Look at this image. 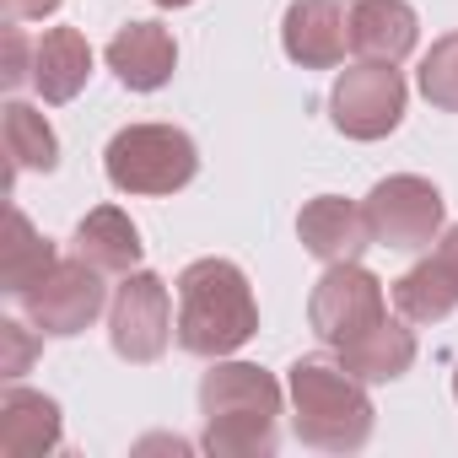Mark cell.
<instances>
[{
  "label": "cell",
  "mask_w": 458,
  "mask_h": 458,
  "mask_svg": "<svg viewBox=\"0 0 458 458\" xmlns=\"http://www.w3.org/2000/svg\"><path fill=\"white\" fill-rule=\"evenodd\" d=\"M351 49L361 60L399 65L415 49V12L404 0H356L351 6Z\"/></svg>",
  "instance_id": "obj_14"
},
{
  "label": "cell",
  "mask_w": 458,
  "mask_h": 458,
  "mask_svg": "<svg viewBox=\"0 0 458 458\" xmlns=\"http://www.w3.org/2000/svg\"><path fill=\"white\" fill-rule=\"evenodd\" d=\"M453 399H458V372H453Z\"/></svg>",
  "instance_id": "obj_27"
},
{
  "label": "cell",
  "mask_w": 458,
  "mask_h": 458,
  "mask_svg": "<svg viewBox=\"0 0 458 458\" xmlns=\"http://www.w3.org/2000/svg\"><path fill=\"white\" fill-rule=\"evenodd\" d=\"M76 254L87 265H98L103 276H130L140 265V233L119 205H98L76 226Z\"/></svg>",
  "instance_id": "obj_16"
},
{
  "label": "cell",
  "mask_w": 458,
  "mask_h": 458,
  "mask_svg": "<svg viewBox=\"0 0 458 458\" xmlns=\"http://www.w3.org/2000/svg\"><path fill=\"white\" fill-rule=\"evenodd\" d=\"M0 114H6V151H12L17 173H28V167L49 173V167L60 162V140H55V130H49V119H44L38 108H28V103H6Z\"/></svg>",
  "instance_id": "obj_20"
},
{
  "label": "cell",
  "mask_w": 458,
  "mask_h": 458,
  "mask_svg": "<svg viewBox=\"0 0 458 458\" xmlns=\"http://www.w3.org/2000/svg\"><path fill=\"white\" fill-rule=\"evenodd\" d=\"M367 226H372V243L383 249H431L442 238V194L431 178H415V173H394L383 178L372 194H367Z\"/></svg>",
  "instance_id": "obj_6"
},
{
  "label": "cell",
  "mask_w": 458,
  "mask_h": 458,
  "mask_svg": "<svg viewBox=\"0 0 458 458\" xmlns=\"http://www.w3.org/2000/svg\"><path fill=\"white\" fill-rule=\"evenodd\" d=\"M55 243L33 233V221L22 210H12V243H6V259H0V281H6L12 297H22L28 286H38L49 270H55Z\"/></svg>",
  "instance_id": "obj_19"
},
{
  "label": "cell",
  "mask_w": 458,
  "mask_h": 458,
  "mask_svg": "<svg viewBox=\"0 0 458 458\" xmlns=\"http://www.w3.org/2000/svg\"><path fill=\"white\" fill-rule=\"evenodd\" d=\"M415 81H420V92H426L431 108L458 114V33H447V38H437V44L426 49Z\"/></svg>",
  "instance_id": "obj_21"
},
{
  "label": "cell",
  "mask_w": 458,
  "mask_h": 458,
  "mask_svg": "<svg viewBox=\"0 0 458 458\" xmlns=\"http://www.w3.org/2000/svg\"><path fill=\"white\" fill-rule=\"evenodd\" d=\"M167 335H173V302H167V286L162 276L151 270H130L114 292V308H108V340L124 361H157L167 351Z\"/></svg>",
  "instance_id": "obj_8"
},
{
  "label": "cell",
  "mask_w": 458,
  "mask_h": 458,
  "mask_svg": "<svg viewBox=\"0 0 458 458\" xmlns=\"http://www.w3.org/2000/svg\"><path fill=\"white\" fill-rule=\"evenodd\" d=\"M199 447L216 458H270L281 426V383L249 361H216L199 377Z\"/></svg>",
  "instance_id": "obj_1"
},
{
  "label": "cell",
  "mask_w": 458,
  "mask_h": 458,
  "mask_svg": "<svg viewBox=\"0 0 458 458\" xmlns=\"http://www.w3.org/2000/svg\"><path fill=\"white\" fill-rule=\"evenodd\" d=\"M340 361H345V372L361 377V383H394V377H404L410 361H415V335H410L404 324L383 318V324H372L367 335L345 340V345H340Z\"/></svg>",
  "instance_id": "obj_17"
},
{
  "label": "cell",
  "mask_w": 458,
  "mask_h": 458,
  "mask_svg": "<svg viewBox=\"0 0 458 458\" xmlns=\"http://www.w3.org/2000/svg\"><path fill=\"white\" fill-rule=\"evenodd\" d=\"M103 270L98 265H87L81 254L76 259H60L38 286H28L22 292V313L33 318V329H44V335H81L98 313H103V281H98Z\"/></svg>",
  "instance_id": "obj_9"
},
{
  "label": "cell",
  "mask_w": 458,
  "mask_h": 458,
  "mask_svg": "<svg viewBox=\"0 0 458 458\" xmlns=\"http://www.w3.org/2000/svg\"><path fill=\"white\" fill-rule=\"evenodd\" d=\"M108 183L124 194H178L199 173V151L173 124H130L103 151Z\"/></svg>",
  "instance_id": "obj_4"
},
{
  "label": "cell",
  "mask_w": 458,
  "mask_h": 458,
  "mask_svg": "<svg viewBox=\"0 0 458 458\" xmlns=\"http://www.w3.org/2000/svg\"><path fill=\"white\" fill-rule=\"evenodd\" d=\"M60 447V404L33 388L0 394V453L6 458H44Z\"/></svg>",
  "instance_id": "obj_13"
},
{
  "label": "cell",
  "mask_w": 458,
  "mask_h": 458,
  "mask_svg": "<svg viewBox=\"0 0 458 458\" xmlns=\"http://www.w3.org/2000/svg\"><path fill=\"white\" fill-rule=\"evenodd\" d=\"M437 265H442V276H447V286L458 292V226H447V233L437 238V254H431Z\"/></svg>",
  "instance_id": "obj_25"
},
{
  "label": "cell",
  "mask_w": 458,
  "mask_h": 458,
  "mask_svg": "<svg viewBox=\"0 0 458 458\" xmlns=\"http://www.w3.org/2000/svg\"><path fill=\"white\" fill-rule=\"evenodd\" d=\"M0 12H6V22H38L60 12V0H0Z\"/></svg>",
  "instance_id": "obj_24"
},
{
  "label": "cell",
  "mask_w": 458,
  "mask_h": 458,
  "mask_svg": "<svg viewBox=\"0 0 458 458\" xmlns=\"http://www.w3.org/2000/svg\"><path fill=\"white\" fill-rule=\"evenodd\" d=\"M33 76V65H28V44H22V28L12 22L6 28V71H0V81H6V87H22Z\"/></svg>",
  "instance_id": "obj_22"
},
{
  "label": "cell",
  "mask_w": 458,
  "mask_h": 458,
  "mask_svg": "<svg viewBox=\"0 0 458 458\" xmlns=\"http://www.w3.org/2000/svg\"><path fill=\"white\" fill-rule=\"evenodd\" d=\"M394 308H399L404 324H442L458 308V292L447 286V276H442L437 259H420V265H410L394 281Z\"/></svg>",
  "instance_id": "obj_18"
},
{
  "label": "cell",
  "mask_w": 458,
  "mask_h": 458,
  "mask_svg": "<svg viewBox=\"0 0 458 458\" xmlns=\"http://www.w3.org/2000/svg\"><path fill=\"white\" fill-rule=\"evenodd\" d=\"M0 340H6V367H0V372H6V377H17V372H28V356H33V340L22 335V324H0Z\"/></svg>",
  "instance_id": "obj_23"
},
{
  "label": "cell",
  "mask_w": 458,
  "mask_h": 458,
  "mask_svg": "<svg viewBox=\"0 0 458 458\" xmlns=\"http://www.w3.org/2000/svg\"><path fill=\"white\" fill-rule=\"evenodd\" d=\"M254 329H259V302H254L249 276L233 259H194L178 276V324H173V335L189 356L221 361L238 345H249Z\"/></svg>",
  "instance_id": "obj_2"
},
{
  "label": "cell",
  "mask_w": 458,
  "mask_h": 458,
  "mask_svg": "<svg viewBox=\"0 0 458 458\" xmlns=\"http://www.w3.org/2000/svg\"><path fill=\"white\" fill-rule=\"evenodd\" d=\"M157 6H167V12H178V6H194V0H157Z\"/></svg>",
  "instance_id": "obj_26"
},
{
  "label": "cell",
  "mask_w": 458,
  "mask_h": 458,
  "mask_svg": "<svg viewBox=\"0 0 458 458\" xmlns=\"http://www.w3.org/2000/svg\"><path fill=\"white\" fill-rule=\"evenodd\" d=\"M92 76V44L76 28H49L33 44V87L44 92V103H71Z\"/></svg>",
  "instance_id": "obj_15"
},
{
  "label": "cell",
  "mask_w": 458,
  "mask_h": 458,
  "mask_svg": "<svg viewBox=\"0 0 458 458\" xmlns=\"http://www.w3.org/2000/svg\"><path fill=\"white\" fill-rule=\"evenodd\" d=\"M297 238H302V249H308L313 259H324V265H351V259H361V254L372 249V226H367V210H361V205H351V199H340V194H318V199H308L302 216H297Z\"/></svg>",
  "instance_id": "obj_11"
},
{
  "label": "cell",
  "mask_w": 458,
  "mask_h": 458,
  "mask_svg": "<svg viewBox=\"0 0 458 458\" xmlns=\"http://www.w3.org/2000/svg\"><path fill=\"white\" fill-rule=\"evenodd\" d=\"M329 119L351 140L394 135L399 119H404V76L383 60H361V65L340 71V81L329 92Z\"/></svg>",
  "instance_id": "obj_7"
},
{
  "label": "cell",
  "mask_w": 458,
  "mask_h": 458,
  "mask_svg": "<svg viewBox=\"0 0 458 458\" xmlns=\"http://www.w3.org/2000/svg\"><path fill=\"white\" fill-rule=\"evenodd\" d=\"M173 65H178V44L162 22H130L114 33L108 44V71L130 87V92H157L173 81Z\"/></svg>",
  "instance_id": "obj_12"
},
{
  "label": "cell",
  "mask_w": 458,
  "mask_h": 458,
  "mask_svg": "<svg viewBox=\"0 0 458 458\" xmlns=\"http://www.w3.org/2000/svg\"><path fill=\"white\" fill-rule=\"evenodd\" d=\"M292 388V431L324 453H356L372 437V399L367 383L345 372V361L302 356L286 372Z\"/></svg>",
  "instance_id": "obj_3"
},
{
  "label": "cell",
  "mask_w": 458,
  "mask_h": 458,
  "mask_svg": "<svg viewBox=\"0 0 458 458\" xmlns=\"http://www.w3.org/2000/svg\"><path fill=\"white\" fill-rule=\"evenodd\" d=\"M351 6L356 0H292L281 44L302 71H335L351 49Z\"/></svg>",
  "instance_id": "obj_10"
},
{
  "label": "cell",
  "mask_w": 458,
  "mask_h": 458,
  "mask_svg": "<svg viewBox=\"0 0 458 458\" xmlns=\"http://www.w3.org/2000/svg\"><path fill=\"white\" fill-rule=\"evenodd\" d=\"M388 318V297H383V281L372 270H361V259L351 265H329L308 297V324L324 345H345L356 335H367L372 324Z\"/></svg>",
  "instance_id": "obj_5"
}]
</instances>
